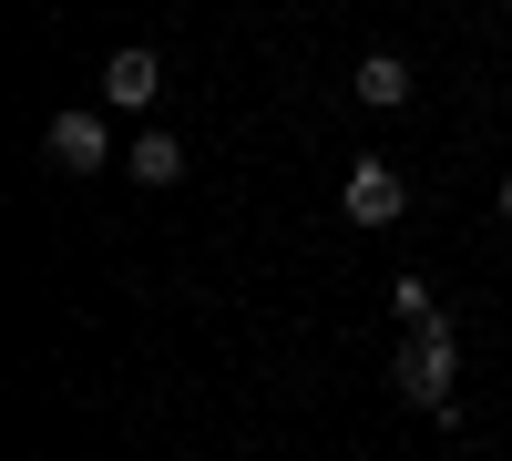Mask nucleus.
<instances>
[{
    "mask_svg": "<svg viewBox=\"0 0 512 461\" xmlns=\"http://www.w3.org/2000/svg\"><path fill=\"white\" fill-rule=\"evenodd\" d=\"M154 93H164V62H154V52H113V62H103V103H123V113H144Z\"/></svg>",
    "mask_w": 512,
    "mask_h": 461,
    "instance_id": "4",
    "label": "nucleus"
},
{
    "mask_svg": "<svg viewBox=\"0 0 512 461\" xmlns=\"http://www.w3.org/2000/svg\"><path fill=\"white\" fill-rule=\"evenodd\" d=\"M338 205H349V226H400L410 185H400V175H390L379 154H359V164H349V185H338Z\"/></svg>",
    "mask_w": 512,
    "mask_h": 461,
    "instance_id": "2",
    "label": "nucleus"
},
{
    "mask_svg": "<svg viewBox=\"0 0 512 461\" xmlns=\"http://www.w3.org/2000/svg\"><path fill=\"white\" fill-rule=\"evenodd\" d=\"M41 154H52L62 175H93V164L113 154V144H103V113H52V134H41Z\"/></svg>",
    "mask_w": 512,
    "mask_h": 461,
    "instance_id": "3",
    "label": "nucleus"
},
{
    "mask_svg": "<svg viewBox=\"0 0 512 461\" xmlns=\"http://www.w3.org/2000/svg\"><path fill=\"white\" fill-rule=\"evenodd\" d=\"M451 369H461L451 328H410V339L390 349V390H400L410 410H431V421H461V410H451Z\"/></svg>",
    "mask_w": 512,
    "mask_h": 461,
    "instance_id": "1",
    "label": "nucleus"
},
{
    "mask_svg": "<svg viewBox=\"0 0 512 461\" xmlns=\"http://www.w3.org/2000/svg\"><path fill=\"white\" fill-rule=\"evenodd\" d=\"M502 216H512V175H502Z\"/></svg>",
    "mask_w": 512,
    "mask_h": 461,
    "instance_id": "8",
    "label": "nucleus"
},
{
    "mask_svg": "<svg viewBox=\"0 0 512 461\" xmlns=\"http://www.w3.org/2000/svg\"><path fill=\"white\" fill-rule=\"evenodd\" d=\"M123 175H144V185H175V175H185V144H175V134H144L134 154H123Z\"/></svg>",
    "mask_w": 512,
    "mask_h": 461,
    "instance_id": "6",
    "label": "nucleus"
},
{
    "mask_svg": "<svg viewBox=\"0 0 512 461\" xmlns=\"http://www.w3.org/2000/svg\"><path fill=\"white\" fill-rule=\"evenodd\" d=\"M390 318H410V328H441V298H431V277H390Z\"/></svg>",
    "mask_w": 512,
    "mask_h": 461,
    "instance_id": "7",
    "label": "nucleus"
},
{
    "mask_svg": "<svg viewBox=\"0 0 512 461\" xmlns=\"http://www.w3.org/2000/svg\"><path fill=\"white\" fill-rule=\"evenodd\" d=\"M349 93H359V103H379V113H400V103H410V62H400V52H369Z\"/></svg>",
    "mask_w": 512,
    "mask_h": 461,
    "instance_id": "5",
    "label": "nucleus"
}]
</instances>
